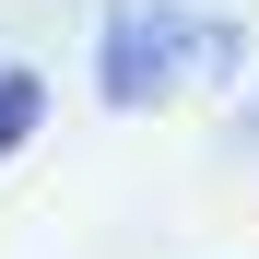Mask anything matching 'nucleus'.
<instances>
[{
  "mask_svg": "<svg viewBox=\"0 0 259 259\" xmlns=\"http://www.w3.org/2000/svg\"><path fill=\"white\" fill-rule=\"evenodd\" d=\"M224 59H236L224 24L177 12V0H130L106 24V106H153V95H177L189 71H224Z\"/></svg>",
  "mask_w": 259,
  "mask_h": 259,
  "instance_id": "1",
  "label": "nucleus"
},
{
  "mask_svg": "<svg viewBox=\"0 0 259 259\" xmlns=\"http://www.w3.org/2000/svg\"><path fill=\"white\" fill-rule=\"evenodd\" d=\"M35 118H48V82H35V71H0V165L35 142Z\"/></svg>",
  "mask_w": 259,
  "mask_h": 259,
  "instance_id": "2",
  "label": "nucleus"
}]
</instances>
